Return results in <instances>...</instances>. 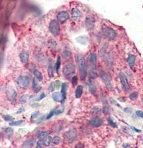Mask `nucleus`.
<instances>
[{"mask_svg":"<svg viewBox=\"0 0 143 148\" xmlns=\"http://www.w3.org/2000/svg\"><path fill=\"white\" fill-rule=\"evenodd\" d=\"M60 141V138L59 136H56L52 139V142H53L54 144H56V145L59 144Z\"/></svg>","mask_w":143,"mask_h":148,"instance_id":"obj_30","label":"nucleus"},{"mask_svg":"<svg viewBox=\"0 0 143 148\" xmlns=\"http://www.w3.org/2000/svg\"><path fill=\"white\" fill-rule=\"evenodd\" d=\"M23 123V120H18V121H15V122H10L9 126H19V125Z\"/></svg>","mask_w":143,"mask_h":148,"instance_id":"obj_32","label":"nucleus"},{"mask_svg":"<svg viewBox=\"0 0 143 148\" xmlns=\"http://www.w3.org/2000/svg\"><path fill=\"white\" fill-rule=\"evenodd\" d=\"M50 48L52 49H56V46H57V43L54 40H50Z\"/></svg>","mask_w":143,"mask_h":148,"instance_id":"obj_34","label":"nucleus"},{"mask_svg":"<svg viewBox=\"0 0 143 148\" xmlns=\"http://www.w3.org/2000/svg\"><path fill=\"white\" fill-rule=\"evenodd\" d=\"M28 99H29V97L27 95H22V96L21 97V98H20L19 102L21 103H25L28 101Z\"/></svg>","mask_w":143,"mask_h":148,"instance_id":"obj_29","label":"nucleus"},{"mask_svg":"<svg viewBox=\"0 0 143 148\" xmlns=\"http://www.w3.org/2000/svg\"><path fill=\"white\" fill-rule=\"evenodd\" d=\"M75 72V66L74 64L69 63L65 65L62 70V73L64 77L67 80H69L73 76V74Z\"/></svg>","mask_w":143,"mask_h":148,"instance_id":"obj_2","label":"nucleus"},{"mask_svg":"<svg viewBox=\"0 0 143 148\" xmlns=\"http://www.w3.org/2000/svg\"><path fill=\"white\" fill-rule=\"evenodd\" d=\"M43 145V140H39V141H38L37 144V146H36V148H42Z\"/></svg>","mask_w":143,"mask_h":148,"instance_id":"obj_37","label":"nucleus"},{"mask_svg":"<svg viewBox=\"0 0 143 148\" xmlns=\"http://www.w3.org/2000/svg\"><path fill=\"white\" fill-rule=\"evenodd\" d=\"M85 23L88 29H93L94 27V23H95V20L92 17L88 16L85 18Z\"/></svg>","mask_w":143,"mask_h":148,"instance_id":"obj_11","label":"nucleus"},{"mask_svg":"<svg viewBox=\"0 0 143 148\" xmlns=\"http://www.w3.org/2000/svg\"><path fill=\"white\" fill-rule=\"evenodd\" d=\"M49 29L50 32L52 35L54 36L58 35L60 33V30L58 21H56V20H53V21H51L49 25Z\"/></svg>","mask_w":143,"mask_h":148,"instance_id":"obj_5","label":"nucleus"},{"mask_svg":"<svg viewBox=\"0 0 143 148\" xmlns=\"http://www.w3.org/2000/svg\"><path fill=\"white\" fill-rule=\"evenodd\" d=\"M24 110H25V108H20V109L18 110V111H17V114H20V113H23V112Z\"/></svg>","mask_w":143,"mask_h":148,"instance_id":"obj_44","label":"nucleus"},{"mask_svg":"<svg viewBox=\"0 0 143 148\" xmlns=\"http://www.w3.org/2000/svg\"><path fill=\"white\" fill-rule=\"evenodd\" d=\"M52 99L57 102H62V95L60 92H54L52 95Z\"/></svg>","mask_w":143,"mask_h":148,"instance_id":"obj_14","label":"nucleus"},{"mask_svg":"<svg viewBox=\"0 0 143 148\" xmlns=\"http://www.w3.org/2000/svg\"><path fill=\"white\" fill-rule=\"evenodd\" d=\"M45 97H46V94L44 93H42L41 95H40V96L37 98V101H40V100H42V99H44Z\"/></svg>","mask_w":143,"mask_h":148,"instance_id":"obj_39","label":"nucleus"},{"mask_svg":"<svg viewBox=\"0 0 143 148\" xmlns=\"http://www.w3.org/2000/svg\"><path fill=\"white\" fill-rule=\"evenodd\" d=\"M83 93V87L81 85H78L76 88V93H75V95H76V97L77 99H80L81 96V94Z\"/></svg>","mask_w":143,"mask_h":148,"instance_id":"obj_20","label":"nucleus"},{"mask_svg":"<svg viewBox=\"0 0 143 148\" xmlns=\"http://www.w3.org/2000/svg\"><path fill=\"white\" fill-rule=\"evenodd\" d=\"M135 59H136V56L133 54L129 55L128 58H127V62H128L129 65L131 68H133L134 66H135Z\"/></svg>","mask_w":143,"mask_h":148,"instance_id":"obj_15","label":"nucleus"},{"mask_svg":"<svg viewBox=\"0 0 143 148\" xmlns=\"http://www.w3.org/2000/svg\"><path fill=\"white\" fill-rule=\"evenodd\" d=\"M136 114L138 117H140V118H143V112L142 111H140V110H137L136 112Z\"/></svg>","mask_w":143,"mask_h":148,"instance_id":"obj_41","label":"nucleus"},{"mask_svg":"<svg viewBox=\"0 0 143 148\" xmlns=\"http://www.w3.org/2000/svg\"><path fill=\"white\" fill-rule=\"evenodd\" d=\"M69 18V15L66 11H60L57 15V20L61 23L67 21Z\"/></svg>","mask_w":143,"mask_h":148,"instance_id":"obj_10","label":"nucleus"},{"mask_svg":"<svg viewBox=\"0 0 143 148\" xmlns=\"http://www.w3.org/2000/svg\"><path fill=\"white\" fill-rule=\"evenodd\" d=\"M81 12L80 10L77 8H74L72 10V17L73 19H78L81 17Z\"/></svg>","mask_w":143,"mask_h":148,"instance_id":"obj_16","label":"nucleus"},{"mask_svg":"<svg viewBox=\"0 0 143 148\" xmlns=\"http://www.w3.org/2000/svg\"><path fill=\"white\" fill-rule=\"evenodd\" d=\"M72 83L74 86L77 85L78 83V77L77 76H73V77H72Z\"/></svg>","mask_w":143,"mask_h":148,"instance_id":"obj_33","label":"nucleus"},{"mask_svg":"<svg viewBox=\"0 0 143 148\" xmlns=\"http://www.w3.org/2000/svg\"><path fill=\"white\" fill-rule=\"evenodd\" d=\"M129 97L131 100H135L137 97V93H132L131 94Z\"/></svg>","mask_w":143,"mask_h":148,"instance_id":"obj_38","label":"nucleus"},{"mask_svg":"<svg viewBox=\"0 0 143 148\" xmlns=\"http://www.w3.org/2000/svg\"><path fill=\"white\" fill-rule=\"evenodd\" d=\"M76 41L80 44H83V45H86L87 44V38L84 36H78L76 38Z\"/></svg>","mask_w":143,"mask_h":148,"instance_id":"obj_21","label":"nucleus"},{"mask_svg":"<svg viewBox=\"0 0 143 148\" xmlns=\"http://www.w3.org/2000/svg\"><path fill=\"white\" fill-rule=\"evenodd\" d=\"M48 136V132H38V134H37V136L39 138H40V140H42V139L44 138L45 137Z\"/></svg>","mask_w":143,"mask_h":148,"instance_id":"obj_28","label":"nucleus"},{"mask_svg":"<svg viewBox=\"0 0 143 148\" xmlns=\"http://www.w3.org/2000/svg\"><path fill=\"white\" fill-rule=\"evenodd\" d=\"M19 58L23 64L26 63V62H27L28 60H29V53H28L27 52H26V51H22V52L19 54Z\"/></svg>","mask_w":143,"mask_h":148,"instance_id":"obj_12","label":"nucleus"},{"mask_svg":"<svg viewBox=\"0 0 143 148\" xmlns=\"http://www.w3.org/2000/svg\"><path fill=\"white\" fill-rule=\"evenodd\" d=\"M53 148H54V147H53Z\"/></svg>","mask_w":143,"mask_h":148,"instance_id":"obj_47","label":"nucleus"},{"mask_svg":"<svg viewBox=\"0 0 143 148\" xmlns=\"http://www.w3.org/2000/svg\"><path fill=\"white\" fill-rule=\"evenodd\" d=\"M43 143V145H45V146H48L50 144L51 141H52V138L50 136H48L47 137H45L44 138L42 139Z\"/></svg>","mask_w":143,"mask_h":148,"instance_id":"obj_22","label":"nucleus"},{"mask_svg":"<svg viewBox=\"0 0 143 148\" xmlns=\"http://www.w3.org/2000/svg\"><path fill=\"white\" fill-rule=\"evenodd\" d=\"M32 84H33V88L34 93H39L40 91V89H41V87H40V84L39 83L37 80H36L35 78L33 79V81H32Z\"/></svg>","mask_w":143,"mask_h":148,"instance_id":"obj_13","label":"nucleus"},{"mask_svg":"<svg viewBox=\"0 0 143 148\" xmlns=\"http://www.w3.org/2000/svg\"><path fill=\"white\" fill-rule=\"evenodd\" d=\"M89 76L90 78L91 79H94L96 78L98 76V73H97L96 71H95V70H89Z\"/></svg>","mask_w":143,"mask_h":148,"instance_id":"obj_27","label":"nucleus"},{"mask_svg":"<svg viewBox=\"0 0 143 148\" xmlns=\"http://www.w3.org/2000/svg\"><path fill=\"white\" fill-rule=\"evenodd\" d=\"M5 132H6V134H7L8 135H11L13 132V130L11 128H7L5 129Z\"/></svg>","mask_w":143,"mask_h":148,"instance_id":"obj_36","label":"nucleus"},{"mask_svg":"<svg viewBox=\"0 0 143 148\" xmlns=\"http://www.w3.org/2000/svg\"><path fill=\"white\" fill-rule=\"evenodd\" d=\"M100 112V108L99 107H95L91 110V113L94 114H97Z\"/></svg>","mask_w":143,"mask_h":148,"instance_id":"obj_31","label":"nucleus"},{"mask_svg":"<svg viewBox=\"0 0 143 148\" xmlns=\"http://www.w3.org/2000/svg\"><path fill=\"white\" fill-rule=\"evenodd\" d=\"M48 75L49 77H52L53 76V66H52V61L51 59H48Z\"/></svg>","mask_w":143,"mask_h":148,"instance_id":"obj_17","label":"nucleus"},{"mask_svg":"<svg viewBox=\"0 0 143 148\" xmlns=\"http://www.w3.org/2000/svg\"><path fill=\"white\" fill-rule=\"evenodd\" d=\"M119 77H120V80H121V84L122 85L123 87L125 88V90L129 91L130 89V85L129 84L128 80H127V77L125 76L123 73L121 72L119 73Z\"/></svg>","mask_w":143,"mask_h":148,"instance_id":"obj_8","label":"nucleus"},{"mask_svg":"<svg viewBox=\"0 0 143 148\" xmlns=\"http://www.w3.org/2000/svg\"><path fill=\"white\" fill-rule=\"evenodd\" d=\"M142 141H143V136H142Z\"/></svg>","mask_w":143,"mask_h":148,"instance_id":"obj_46","label":"nucleus"},{"mask_svg":"<svg viewBox=\"0 0 143 148\" xmlns=\"http://www.w3.org/2000/svg\"><path fill=\"white\" fill-rule=\"evenodd\" d=\"M5 120L6 121H11L13 120V118L11 117H10V116H6L5 117Z\"/></svg>","mask_w":143,"mask_h":148,"instance_id":"obj_43","label":"nucleus"},{"mask_svg":"<svg viewBox=\"0 0 143 148\" xmlns=\"http://www.w3.org/2000/svg\"><path fill=\"white\" fill-rule=\"evenodd\" d=\"M17 83L21 88L25 89L30 84V77L27 76H21L17 80Z\"/></svg>","mask_w":143,"mask_h":148,"instance_id":"obj_4","label":"nucleus"},{"mask_svg":"<svg viewBox=\"0 0 143 148\" xmlns=\"http://www.w3.org/2000/svg\"><path fill=\"white\" fill-rule=\"evenodd\" d=\"M100 76L107 89L111 90V78L109 76H108V74L104 71H101L100 72Z\"/></svg>","mask_w":143,"mask_h":148,"instance_id":"obj_7","label":"nucleus"},{"mask_svg":"<svg viewBox=\"0 0 143 148\" xmlns=\"http://www.w3.org/2000/svg\"><path fill=\"white\" fill-rule=\"evenodd\" d=\"M133 128L134 130L136 131V132H140V130H137V129L135 128Z\"/></svg>","mask_w":143,"mask_h":148,"instance_id":"obj_45","label":"nucleus"},{"mask_svg":"<svg viewBox=\"0 0 143 148\" xmlns=\"http://www.w3.org/2000/svg\"><path fill=\"white\" fill-rule=\"evenodd\" d=\"M103 113H104L105 114H107L108 113H109V107H107V106H105V107L103 108Z\"/></svg>","mask_w":143,"mask_h":148,"instance_id":"obj_40","label":"nucleus"},{"mask_svg":"<svg viewBox=\"0 0 143 148\" xmlns=\"http://www.w3.org/2000/svg\"><path fill=\"white\" fill-rule=\"evenodd\" d=\"M61 113H62V111L61 110H57L56 109L52 110L50 111V113H49V114L47 116V119H49V118H50L51 117H52L53 115H54V114H58Z\"/></svg>","mask_w":143,"mask_h":148,"instance_id":"obj_25","label":"nucleus"},{"mask_svg":"<svg viewBox=\"0 0 143 148\" xmlns=\"http://www.w3.org/2000/svg\"><path fill=\"white\" fill-rule=\"evenodd\" d=\"M60 64H61V60H60V56H58L57 57V60L55 64V69H56V71L58 73V71H59L60 67Z\"/></svg>","mask_w":143,"mask_h":148,"instance_id":"obj_24","label":"nucleus"},{"mask_svg":"<svg viewBox=\"0 0 143 148\" xmlns=\"http://www.w3.org/2000/svg\"><path fill=\"white\" fill-rule=\"evenodd\" d=\"M66 89H67V83H64L62 85V87H61V94L62 95V103L64 102L66 98Z\"/></svg>","mask_w":143,"mask_h":148,"instance_id":"obj_18","label":"nucleus"},{"mask_svg":"<svg viewBox=\"0 0 143 148\" xmlns=\"http://www.w3.org/2000/svg\"><path fill=\"white\" fill-rule=\"evenodd\" d=\"M108 122H109V124L112 126V127H113V128L117 127V125H116V124L113 122V120L111 119V118H110V117L108 118Z\"/></svg>","mask_w":143,"mask_h":148,"instance_id":"obj_35","label":"nucleus"},{"mask_svg":"<svg viewBox=\"0 0 143 148\" xmlns=\"http://www.w3.org/2000/svg\"><path fill=\"white\" fill-rule=\"evenodd\" d=\"M103 36L109 40H113L117 37V33L113 29L106 27L103 29Z\"/></svg>","mask_w":143,"mask_h":148,"instance_id":"obj_3","label":"nucleus"},{"mask_svg":"<svg viewBox=\"0 0 143 148\" xmlns=\"http://www.w3.org/2000/svg\"><path fill=\"white\" fill-rule=\"evenodd\" d=\"M103 120L101 118L98 117H94L93 118H91L89 120V124L91 125L93 127H99L100 126H101L103 124Z\"/></svg>","mask_w":143,"mask_h":148,"instance_id":"obj_9","label":"nucleus"},{"mask_svg":"<svg viewBox=\"0 0 143 148\" xmlns=\"http://www.w3.org/2000/svg\"><path fill=\"white\" fill-rule=\"evenodd\" d=\"M88 66L91 70H95L97 64V55L95 53H91L88 58Z\"/></svg>","mask_w":143,"mask_h":148,"instance_id":"obj_6","label":"nucleus"},{"mask_svg":"<svg viewBox=\"0 0 143 148\" xmlns=\"http://www.w3.org/2000/svg\"><path fill=\"white\" fill-rule=\"evenodd\" d=\"M89 89L90 92L92 94H95V86L94 85V83H93V81H89Z\"/></svg>","mask_w":143,"mask_h":148,"instance_id":"obj_26","label":"nucleus"},{"mask_svg":"<svg viewBox=\"0 0 143 148\" xmlns=\"http://www.w3.org/2000/svg\"><path fill=\"white\" fill-rule=\"evenodd\" d=\"M34 75L35 76L36 78L39 81H41L42 80H43V76H42L41 73H40L39 70H37V69H35V70H34Z\"/></svg>","mask_w":143,"mask_h":148,"instance_id":"obj_23","label":"nucleus"},{"mask_svg":"<svg viewBox=\"0 0 143 148\" xmlns=\"http://www.w3.org/2000/svg\"><path fill=\"white\" fill-rule=\"evenodd\" d=\"M77 62L79 67L80 77L81 80H85L87 76V67L84 56L81 54H78L77 56Z\"/></svg>","mask_w":143,"mask_h":148,"instance_id":"obj_1","label":"nucleus"},{"mask_svg":"<svg viewBox=\"0 0 143 148\" xmlns=\"http://www.w3.org/2000/svg\"><path fill=\"white\" fill-rule=\"evenodd\" d=\"M7 94H8V96H9V99H11L12 101H13L15 100L17 93H16V92H15V91L13 89H9Z\"/></svg>","mask_w":143,"mask_h":148,"instance_id":"obj_19","label":"nucleus"},{"mask_svg":"<svg viewBox=\"0 0 143 148\" xmlns=\"http://www.w3.org/2000/svg\"><path fill=\"white\" fill-rule=\"evenodd\" d=\"M54 87H55V88L57 89H59L60 87V86H61V85H60V81H57L56 82H54Z\"/></svg>","mask_w":143,"mask_h":148,"instance_id":"obj_42","label":"nucleus"}]
</instances>
